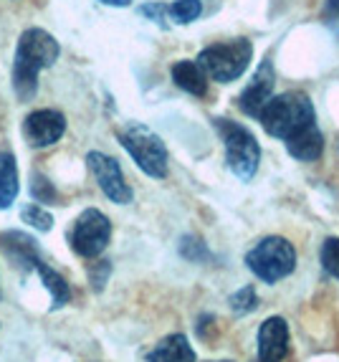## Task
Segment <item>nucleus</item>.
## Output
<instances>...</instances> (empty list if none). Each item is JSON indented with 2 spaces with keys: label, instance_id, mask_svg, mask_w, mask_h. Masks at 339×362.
I'll return each mask as SVG.
<instances>
[{
  "label": "nucleus",
  "instance_id": "obj_11",
  "mask_svg": "<svg viewBox=\"0 0 339 362\" xmlns=\"http://www.w3.org/2000/svg\"><path fill=\"white\" fill-rule=\"evenodd\" d=\"M289 355V325L284 317H268L258 327V362H281Z\"/></svg>",
  "mask_w": 339,
  "mask_h": 362
},
{
  "label": "nucleus",
  "instance_id": "obj_8",
  "mask_svg": "<svg viewBox=\"0 0 339 362\" xmlns=\"http://www.w3.org/2000/svg\"><path fill=\"white\" fill-rule=\"evenodd\" d=\"M86 165H89L91 175L97 180V185L102 187V193L117 203V206H129L134 198L132 187L127 185L124 175H121V168L114 157L104 155V152H89L86 155Z\"/></svg>",
  "mask_w": 339,
  "mask_h": 362
},
{
  "label": "nucleus",
  "instance_id": "obj_25",
  "mask_svg": "<svg viewBox=\"0 0 339 362\" xmlns=\"http://www.w3.org/2000/svg\"><path fill=\"white\" fill-rule=\"evenodd\" d=\"M332 16V21L339 16V0H327V8H324V18H329Z\"/></svg>",
  "mask_w": 339,
  "mask_h": 362
},
{
  "label": "nucleus",
  "instance_id": "obj_21",
  "mask_svg": "<svg viewBox=\"0 0 339 362\" xmlns=\"http://www.w3.org/2000/svg\"><path fill=\"white\" fill-rule=\"evenodd\" d=\"M228 302H230V309L236 314H249L258 307V294H256L254 286H243V289H238L236 294L230 296Z\"/></svg>",
  "mask_w": 339,
  "mask_h": 362
},
{
  "label": "nucleus",
  "instance_id": "obj_2",
  "mask_svg": "<svg viewBox=\"0 0 339 362\" xmlns=\"http://www.w3.org/2000/svg\"><path fill=\"white\" fill-rule=\"evenodd\" d=\"M258 122L271 137L286 139L302 127L316 122L314 104L304 91H284L279 97H271V102L261 109Z\"/></svg>",
  "mask_w": 339,
  "mask_h": 362
},
{
  "label": "nucleus",
  "instance_id": "obj_15",
  "mask_svg": "<svg viewBox=\"0 0 339 362\" xmlns=\"http://www.w3.org/2000/svg\"><path fill=\"white\" fill-rule=\"evenodd\" d=\"M172 81L193 97H206L208 91V76L198 66V61H177L172 66Z\"/></svg>",
  "mask_w": 339,
  "mask_h": 362
},
{
  "label": "nucleus",
  "instance_id": "obj_4",
  "mask_svg": "<svg viewBox=\"0 0 339 362\" xmlns=\"http://www.w3.org/2000/svg\"><path fill=\"white\" fill-rule=\"evenodd\" d=\"M215 129H218L220 139H223L225 163H228L230 173L238 180L251 182L261 165V147L256 142V137L243 124L230 119H215Z\"/></svg>",
  "mask_w": 339,
  "mask_h": 362
},
{
  "label": "nucleus",
  "instance_id": "obj_7",
  "mask_svg": "<svg viewBox=\"0 0 339 362\" xmlns=\"http://www.w3.org/2000/svg\"><path fill=\"white\" fill-rule=\"evenodd\" d=\"M112 238V223L109 218L104 216L97 208H86L76 223H73L71 233H69V243H71L73 254H79L81 259H97L104 254V248L109 246Z\"/></svg>",
  "mask_w": 339,
  "mask_h": 362
},
{
  "label": "nucleus",
  "instance_id": "obj_16",
  "mask_svg": "<svg viewBox=\"0 0 339 362\" xmlns=\"http://www.w3.org/2000/svg\"><path fill=\"white\" fill-rule=\"evenodd\" d=\"M18 165L11 152H0V211H6L18 198Z\"/></svg>",
  "mask_w": 339,
  "mask_h": 362
},
{
  "label": "nucleus",
  "instance_id": "obj_12",
  "mask_svg": "<svg viewBox=\"0 0 339 362\" xmlns=\"http://www.w3.org/2000/svg\"><path fill=\"white\" fill-rule=\"evenodd\" d=\"M0 246H3L8 259L16 266H20L23 272L36 269V264L41 261L36 241L28 233H20V230H6V233L0 235Z\"/></svg>",
  "mask_w": 339,
  "mask_h": 362
},
{
  "label": "nucleus",
  "instance_id": "obj_27",
  "mask_svg": "<svg viewBox=\"0 0 339 362\" xmlns=\"http://www.w3.org/2000/svg\"><path fill=\"white\" fill-rule=\"evenodd\" d=\"M220 362H233V360H220Z\"/></svg>",
  "mask_w": 339,
  "mask_h": 362
},
{
  "label": "nucleus",
  "instance_id": "obj_14",
  "mask_svg": "<svg viewBox=\"0 0 339 362\" xmlns=\"http://www.w3.org/2000/svg\"><path fill=\"white\" fill-rule=\"evenodd\" d=\"M147 362H195V350L182 332L167 334L145 355Z\"/></svg>",
  "mask_w": 339,
  "mask_h": 362
},
{
  "label": "nucleus",
  "instance_id": "obj_9",
  "mask_svg": "<svg viewBox=\"0 0 339 362\" xmlns=\"http://www.w3.org/2000/svg\"><path fill=\"white\" fill-rule=\"evenodd\" d=\"M66 132V117L56 109H38L30 112L23 122L25 142L30 147H51Z\"/></svg>",
  "mask_w": 339,
  "mask_h": 362
},
{
  "label": "nucleus",
  "instance_id": "obj_24",
  "mask_svg": "<svg viewBox=\"0 0 339 362\" xmlns=\"http://www.w3.org/2000/svg\"><path fill=\"white\" fill-rule=\"evenodd\" d=\"M112 274V264L109 261H97V264L89 266V281L94 286V291H102L104 284H107V279Z\"/></svg>",
  "mask_w": 339,
  "mask_h": 362
},
{
  "label": "nucleus",
  "instance_id": "obj_20",
  "mask_svg": "<svg viewBox=\"0 0 339 362\" xmlns=\"http://www.w3.org/2000/svg\"><path fill=\"white\" fill-rule=\"evenodd\" d=\"M30 195L38 200V206H41V203H56V200H59L54 182L46 175H38V173L30 175Z\"/></svg>",
  "mask_w": 339,
  "mask_h": 362
},
{
  "label": "nucleus",
  "instance_id": "obj_13",
  "mask_svg": "<svg viewBox=\"0 0 339 362\" xmlns=\"http://www.w3.org/2000/svg\"><path fill=\"white\" fill-rule=\"evenodd\" d=\"M284 142H286V152H289L291 157L302 160V163H314V160L321 157V152H324V137H321L316 122L302 127L299 132L286 137Z\"/></svg>",
  "mask_w": 339,
  "mask_h": 362
},
{
  "label": "nucleus",
  "instance_id": "obj_23",
  "mask_svg": "<svg viewBox=\"0 0 339 362\" xmlns=\"http://www.w3.org/2000/svg\"><path fill=\"white\" fill-rule=\"evenodd\" d=\"M180 254L182 259L188 261H195V264H200V261H208V246L203 241H200L198 235H185L180 241Z\"/></svg>",
  "mask_w": 339,
  "mask_h": 362
},
{
  "label": "nucleus",
  "instance_id": "obj_19",
  "mask_svg": "<svg viewBox=\"0 0 339 362\" xmlns=\"http://www.w3.org/2000/svg\"><path fill=\"white\" fill-rule=\"evenodd\" d=\"M20 218H23V223L33 226L36 230H51L54 228V216H51L46 208H41L38 203H25L23 208H20Z\"/></svg>",
  "mask_w": 339,
  "mask_h": 362
},
{
  "label": "nucleus",
  "instance_id": "obj_5",
  "mask_svg": "<svg viewBox=\"0 0 339 362\" xmlns=\"http://www.w3.org/2000/svg\"><path fill=\"white\" fill-rule=\"evenodd\" d=\"M254 56V46L249 38H236L228 43H215L200 51L198 66L206 71L208 78L218 81V84H230L246 74Z\"/></svg>",
  "mask_w": 339,
  "mask_h": 362
},
{
  "label": "nucleus",
  "instance_id": "obj_10",
  "mask_svg": "<svg viewBox=\"0 0 339 362\" xmlns=\"http://www.w3.org/2000/svg\"><path fill=\"white\" fill-rule=\"evenodd\" d=\"M273 78L276 76H273L271 59H266L258 66V71H256L254 81H251V84L241 91V97H238V109H241L243 115L258 119L261 109L266 107L273 97Z\"/></svg>",
  "mask_w": 339,
  "mask_h": 362
},
{
  "label": "nucleus",
  "instance_id": "obj_18",
  "mask_svg": "<svg viewBox=\"0 0 339 362\" xmlns=\"http://www.w3.org/2000/svg\"><path fill=\"white\" fill-rule=\"evenodd\" d=\"M203 3L200 0H175L172 6H165V16L177 25H188L200 18Z\"/></svg>",
  "mask_w": 339,
  "mask_h": 362
},
{
  "label": "nucleus",
  "instance_id": "obj_6",
  "mask_svg": "<svg viewBox=\"0 0 339 362\" xmlns=\"http://www.w3.org/2000/svg\"><path fill=\"white\" fill-rule=\"evenodd\" d=\"M119 142L145 175L157 177V180L167 175V147L150 127L129 124L124 132H119Z\"/></svg>",
  "mask_w": 339,
  "mask_h": 362
},
{
  "label": "nucleus",
  "instance_id": "obj_26",
  "mask_svg": "<svg viewBox=\"0 0 339 362\" xmlns=\"http://www.w3.org/2000/svg\"><path fill=\"white\" fill-rule=\"evenodd\" d=\"M99 3H104V6H114V8H124V6H129L132 0H99Z\"/></svg>",
  "mask_w": 339,
  "mask_h": 362
},
{
  "label": "nucleus",
  "instance_id": "obj_22",
  "mask_svg": "<svg viewBox=\"0 0 339 362\" xmlns=\"http://www.w3.org/2000/svg\"><path fill=\"white\" fill-rule=\"evenodd\" d=\"M321 266L329 276L339 279V238H327L321 246Z\"/></svg>",
  "mask_w": 339,
  "mask_h": 362
},
{
  "label": "nucleus",
  "instance_id": "obj_3",
  "mask_svg": "<svg viewBox=\"0 0 339 362\" xmlns=\"http://www.w3.org/2000/svg\"><path fill=\"white\" fill-rule=\"evenodd\" d=\"M246 266L263 284H279L297 269V248L284 235H266L246 254Z\"/></svg>",
  "mask_w": 339,
  "mask_h": 362
},
{
  "label": "nucleus",
  "instance_id": "obj_17",
  "mask_svg": "<svg viewBox=\"0 0 339 362\" xmlns=\"http://www.w3.org/2000/svg\"><path fill=\"white\" fill-rule=\"evenodd\" d=\"M36 272H38V276H41L43 284H46V289L51 291V312L66 307L69 299H71V289H69L66 279L61 276L59 272H54L49 264H43V261L36 264Z\"/></svg>",
  "mask_w": 339,
  "mask_h": 362
},
{
  "label": "nucleus",
  "instance_id": "obj_1",
  "mask_svg": "<svg viewBox=\"0 0 339 362\" xmlns=\"http://www.w3.org/2000/svg\"><path fill=\"white\" fill-rule=\"evenodd\" d=\"M61 49L51 33L41 28H28L20 36L16 49V64H13V89L20 102H30L36 97L38 74L56 64Z\"/></svg>",
  "mask_w": 339,
  "mask_h": 362
}]
</instances>
